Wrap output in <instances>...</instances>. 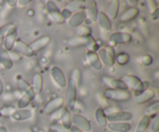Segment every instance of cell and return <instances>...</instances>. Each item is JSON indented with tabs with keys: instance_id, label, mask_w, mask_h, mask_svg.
Wrapping results in <instances>:
<instances>
[{
	"instance_id": "cell-1",
	"label": "cell",
	"mask_w": 159,
	"mask_h": 132,
	"mask_svg": "<svg viewBox=\"0 0 159 132\" xmlns=\"http://www.w3.org/2000/svg\"><path fill=\"white\" fill-rule=\"evenodd\" d=\"M127 88L134 92L135 96L141 94L147 90L149 87V82L147 81H141L138 76L134 75H126L122 79Z\"/></svg>"
},
{
	"instance_id": "cell-2",
	"label": "cell",
	"mask_w": 159,
	"mask_h": 132,
	"mask_svg": "<svg viewBox=\"0 0 159 132\" xmlns=\"http://www.w3.org/2000/svg\"><path fill=\"white\" fill-rule=\"evenodd\" d=\"M70 46L75 47V48H81L85 47L88 49V51H99V45L96 43V40L92 35L87 36V37H76L71 39L68 42Z\"/></svg>"
},
{
	"instance_id": "cell-3",
	"label": "cell",
	"mask_w": 159,
	"mask_h": 132,
	"mask_svg": "<svg viewBox=\"0 0 159 132\" xmlns=\"http://www.w3.org/2000/svg\"><path fill=\"white\" fill-rule=\"evenodd\" d=\"M77 85L75 83L71 77H69L68 80L67 81L66 92H65V104L66 105L68 110H74L75 106L76 100H77Z\"/></svg>"
},
{
	"instance_id": "cell-4",
	"label": "cell",
	"mask_w": 159,
	"mask_h": 132,
	"mask_svg": "<svg viewBox=\"0 0 159 132\" xmlns=\"http://www.w3.org/2000/svg\"><path fill=\"white\" fill-rule=\"evenodd\" d=\"M103 96L105 99L114 102H127L131 98V93L129 90L107 89L103 92Z\"/></svg>"
},
{
	"instance_id": "cell-5",
	"label": "cell",
	"mask_w": 159,
	"mask_h": 132,
	"mask_svg": "<svg viewBox=\"0 0 159 132\" xmlns=\"http://www.w3.org/2000/svg\"><path fill=\"white\" fill-rule=\"evenodd\" d=\"M98 55L102 64L107 67H112L115 64L116 52L112 46H105L99 48L98 51Z\"/></svg>"
},
{
	"instance_id": "cell-6",
	"label": "cell",
	"mask_w": 159,
	"mask_h": 132,
	"mask_svg": "<svg viewBox=\"0 0 159 132\" xmlns=\"http://www.w3.org/2000/svg\"><path fill=\"white\" fill-rule=\"evenodd\" d=\"M47 10H48V16L51 19L53 22L56 24H63L65 20L62 17L61 14L60 9H58L55 3L53 1H48L46 4Z\"/></svg>"
},
{
	"instance_id": "cell-7",
	"label": "cell",
	"mask_w": 159,
	"mask_h": 132,
	"mask_svg": "<svg viewBox=\"0 0 159 132\" xmlns=\"http://www.w3.org/2000/svg\"><path fill=\"white\" fill-rule=\"evenodd\" d=\"M133 117L131 113L128 111H113L107 113V121L110 123L113 122H127L130 121Z\"/></svg>"
},
{
	"instance_id": "cell-8",
	"label": "cell",
	"mask_w": 159,
	"mask_h": 132,
	"mask_svg": "<svg viewBox=\"0 0 159 132\" xmlns=\"http://www.w3.org/2000/svg\"><path fill=\"white\" fill-rule=\"evenodd\" d=\"M17 35H18V33H17V29L16 26H13L12 28H10L6 34L4 40H3V44H4L3 48L8 52H10L13 50L14 45L17 40Z\"/></svg>"
},
{
	"instance_id": "cell-9",
	"label": "cell",
	"mask_w": 159,
	"mask_h": 132,
	"mask_svg": "<svg viewBox=\"0 0 159 132\" xmlns=\"http://www.w3.org/2000/svg\"><path fill=\"white\" fill-rule=\"evenodd\" d=\"M64 104H65L64 97L57 96V97L53 98L45 105L44 113L48 115L53 114L56 111L61 110L63 107Z\"/></svg>"
},
{
	"instance_id": "cell-10",
	"label": "cell",
	"mask_w": 159,
	"mask_h": 132,
	"mask_svg": "<svg viewBox=\"0 0 159 132\" xmlns=\"http://www.w3.org/2000/svg\"><path fill=\"white\" fill-rule=\"evenodd\" d=\"M51 76L54 83L60 88H65L67 80L63 71L58 66H52L51 68Z\"/></svg>"
},
{
	"instance_id": "cell-11",
	"label": "cell",
	"mask_w": 159,
	"mask_h": 132,
	"mask_svg": "<svg viewBox=\"0 0 159 132\" xmlns=\"http://www.w3.org/2000/svg\"><path fill=\"white\" fill-rule=\"evenodd\" d=\"M71 122L74 126L81 129L84 132H89L91 130V124L88 119L79 113H75L71 116Z\"/></svg>"
},
{
	"instance_id": "cell-12",
	"label": "cell",
	"mask_w": 159,
	"mask_h": 132,
	"mask_svg": "<svg viewBox=\"0 0 159 132\" xmlns=\"http://www.w3.org/2000/svg\"><path fill=\"white\" fill-rule=\"evenodd\" d=\"M110 43L114 44H125L131 42L132 36L130 34L125 32H115L110 35L109 37Z\"/></svg>"
},
{
	"instance_id": "cell-13",
	"label": "cell",
	"mask_w": 159,
	"mask_h": 132,
	"mask_svg": "<svg viewBox=\"0 0 159 132\" xmlns=\"http://www.w3.org/2000/svg\"><path fill=\"white\" fill-rule=\"evenodd\" d=\"M13 51L20 54V55H23L27 57H33L34 54H35L30 48V45L21 40H18L16 41V43L13 48Z\"/></svg>"
},
{
	"instance_id": "cell-14",
	"label": "cell",
	"mask_w": 159,
	"mask_h": 132,
	"mask_svg": "<svg viewBox=\"0 0 159 132\" xmlns=\"http://www.w3.org/2000/svg\"><path fill=\"white\" fill-rule=\"evenodd\" d=\"M85 12L86 13V16L91 22H96L97 20L98 14V8L97 4L94 0H89L85 1Z\"/></svg>"
},
{
	"instance_id": "cell-15",
	"label": "cell",
	"mask_w": 159,
	"mask_h": 132,
	"mask_svg": "<svg viewBox=\"0 0 159 132\" xmlns=\"http://www.w3.org/2000/svg\"><path fill=\"white\" fill-rule=\"evenodd\" d=\"M102 80L110 89L120 90H128V88L122 79H113L108 76H102Z\"/></svg>"
},
{
	"instance_id": "cell-16",
	"label": "cell",
	"mask_w": 159,
	"mask_h": 132,
	"mask_svg": "<svg viewBox=\"0 0 159 132\" xmlns=\"http://www.w3.org/2000/svg\"><path fill=\"white\" fill-rule=\"evenodd\" d=\"M35 96L36 94L34 93L30 87L29 89L23 93L19 99L18 102H17L18 109H26L30 104V102L34 100Z\"/></svg>"
},
{
	"instance_id": "cell-17",
	"label": "cell",
	"mask_w": 159,
	"mask_h": 132,
	"mask_svg": "<svg viewBox=\"0 0 159 132\" xmlns=\"http://www.w3.org/2000/svg\"><path fill=\"white\" fill-rule=\"evenodd\" d=\"M51 38L50 36L48 35H43L42 37H40L39 38L36 39L35 40L32 42L30 45L31 49L33 50L34 53L40 51L41 50L44 49L47 46H48L50 43H51Z\"/></svg>"
},
{
	"instance_id": "cell-18",
	"label": "cell",
	"mask_w": 159,
	"mask_h": 132,
	"mask_svg": "<svg viewBox=\"0 0 159 132\" xmlns=\"http://www.w3.org/2000/svg\"><path fill=\"white\" fill-rule=\"evenodd\" d=\"M86 19L87 16L85 10L75 12L68 20V25L71 28H78L82 26V23L85 21Z\"/></svg>"
},
{
	"instance_id": "cell-19",
	"label": "cell",
	"mask_w": 159,
	"mask_h": 132,
	"mask_svg": "<svg viewBox=\"0 0 159 132\" xmlns=\"http://www.w3.org/2000/svg\"><path fill=\"white\" fill-rule=\"evenodd\" d=\"M140 10L136 7H130L126 9L119 16V21L123 23H127L137 18L139 16Z\"/></svg>"
},
{
	"instance_id": "cell-20",
	"label": "cell",
	"mask_w": 159,
	"mask_h": 132,
	"mask_svg": "<svg viewBox=\"0 0 159 132\" xmlns=\"http://www.w3.org/2000/svg\"><path fill=\"white\" fill-rule=\"evenodd\" d=\"M86 59L88 61L89 64L90 65V66L93 69L96 70V71L102 69V64L101 62L100 59H99L97 52L88 51L86 52Z\"/></svg>"
},
{
	"instance_id": "cell-21",
	"label": "cell",
	"mask_w": 159,
	"mask_h": 132,
	"mask_svg": "<svg viewBox=\"0 0 159 132\" xmlns=\"http://www.w3.org/2000/svg\"><path fill=\"white\" fill-rule=\"evenodd\" d=\"M107 128L113 132H128L131 129V125L127 122L108 123Z\"/></svg>"
},
{
	"instance_id": "cell-22",
	"label": "cell",
	"mask_w": 159,
	"mask_h": 132,
	"mask_svg": "<svg viewBox=\"0 0 159 132\" xmlns=\"http://www.w3.org/2000/svg\"><path fill=\"white\" fill-rule=\"evenodd\" d=\"M60 120L61 125L67 130H70L72 126L71 122V115L70 110L67 107H62L60 111Z\"/></svg>"
},
{
	"instance_id": "cell-23",
	"label": "cell",
	"mask_w": 159,
	"mask_h": 132,
	"mask_svg": "<svg viewBox=\"0 0 159 132\" xmlns=\"http://www.w3.org/2000/svg\"><path fill=\"white\" fill-rule=\"evenodd\" d=\"M155 96V93L153 89H148L144 92H143L141 94L138 95L134 98V102L137 104H144L149 102L154 99Z\"/></svg>"
},
{
	"instance_id": "cell-24",
	"label": "cell",
	"mask_w": 159,
	"mask_h": 132,
	"mask_svg": "<svg viewBox=\"0 0 159 132\" xmlns=\"http://www.w3.org/2000/svg\"><path fill=\"white\" fill-rule=\"evenodd\" d=\"M32 116L31 110L27 109H18L12 113L10 117L15 121H23L29 120Z\"/></svg>"
},
{
	"instance_id": "cell-25",
	"label": "cell",
	"mask_w": 159,
	"mask_h": 132,
	"mask_svg": "<svg viewBox=\"0 0 159 132\" xmlns=\"http://www.w3.org/2000/svg\"><path fill=\"white\" fill-rule=\"evenodd\" d=\"M85 1H84V0H74V1H71L68 2V4H66L64 9H67L73 14V12L75 13V12H79V11L85 10Z\"/></svg>"
},
{
	"instance_id": "cell-26",
	"label": "cell",
	"mask_w": 159,
	"mask_h": 132,
	"mask_svg": "<svg viewBox=\"0 0 159 132\" xmlns=\"http://www.w3.org/2000/svg\"><path fill=\"white\" fill-rule=\"evenodd\" d=\"M30 87L36 95L41 93L43 89V76L39 73H35L33 75Z\"/></svg>"
},
{
	"instance_id": "cell-27",
	"label": "cell",
	"mask_w": 159,
	"mask_h": 132,
	"mask_svg": "<svg viewBox=\"0 0 159 132\" xmlns=\"http://www.w3.org/2000/svg\"><path fill=\"white\" fill-rule=\"evenodd\" d=\"M95 120L96 124L101 128H105L108 124V121L107 119V114L105 113V110L102 108H97L95 111Z\"/></svg>"
},
{
	"instance_id": "cell-28",
	"label": "cell",
	"mask_w": 159,
	"mask_h": 132,
	"mask_svg": "<svg viewBox=\"0 0 159 132\" xmlns=\"http://www.w3.org/2000/svg\"><path fill=\"white\" fill-rule=\"evenodd\" d=\"M120 10V1L113 0L110 2L107 9V16L110 20H116L118 16Z\"/></svg>"
},
{
	"instance_id": "cell-29",
	"label": "cell",
	"mask_w": 159,
	"mask_h": 132,
	"mask_svg": "<svg viewBox=\"0 0 159 132\" xmlns=\"http://www.w3.org/2000/svg\"><path fill=\"white\" fill-rule=\"evenodd\" d=\"M0 63L6 69H11L13 66V62L9 57V52L4 49L2 47H0Z\"/></svg>"
},
{
	"instance_id": "cell-30",
	"label": "cell",
	"mask_w": 159,
	"mask_h": 132,
	"mask_svg": "<svg viewBox=\"0 0 159 132\" xmlns=\"http://www.w3.org/2000/svg\"><path fill=\"white\" fill-rule=\"evenodd\" d=\"M98 23H99V26L102 28V30L106 31H110L112 29V23L110 21V19L108 18V16H107V14L104 13L102 12H99L98 14L97 20Z\"/></svg>"
},
{
	"instance_id": "cell-31",
	"label": "cell",
	"mask_w": 159,
	"mask_h": 132,
	"mask_svg": "<svg viewBox=\"0 0 159 132\" xmlns=\"http://www.w3.org/2000/svg\"><path fill=\"white\" fill-rule=\"evenodd\" d=\"M159 110V102L158 100L152 102L150 105L148 106L144 110V115L149 116L150 118H155L158 115Z\"/></svg>"
},
{
	"instance_id": "cell-32",
	"label": "cell",
	"mask_w": 159,
	"mask_h": 132,
	"mask_svg": "<svg viewBox=\"0 0 159 132\" xmlns=\"http://www.w3.org/2000/svg\"><path fill=\"white\" fill-rule=\"evenodd\" d=\"M150 121L151 118L146 115H144L138 122L135 132H146L150 124Z\"/></svg>"
},
{
	"instance_id": "cell-33",
	"label": "cell",
	"mask_w": 159,
	"mask_h": 132,
	"mask_svg": "<svg viewBox=\"0 0 159 132\" xmlns=\"http://www.w3.org/2000/svg\"><path fill=\"white\" fill-rule=\"evenodd\" d=\"M130 55L126 52L119 53V54H116V57H115V62H116L118 65H121V66L127 65L130 62Z\"/></svg>"
},
{
	"instance_id": "cell-34",
	"label": "cell",
	"mask_w": 159,
	"mask_h": 132,
	"mask_svg": "<svg viewBox=\"0 0 159 132\" xmlns=\"http://www.w3.org/2000/svg\"><path fill=\"white\" fill-rule=\"evenodd\" d=\"M16 108L13 106H5L0 108V116L1 117H9L12 114Z\"/></svg>"
},
{
	"instance_id": "cell-35",
	"label": "cell",
	"mask_w": 159,
	"mask_h": 132,
	"mask_svg": "<svg viewBox=\"0 0 159 132\" xmlns=\"http://www.w3.org/2000/svg\"><path fill=\"white\" fill-rule=\"evenodd\" d=\"M70 77L72 79V80L74 81L75 83L76 84L77 87L80 85L81 79H82V73H81V71L79 68H75V69H73L72 71H71Z\"/></svg>"
},
{
	"instance_id": "cell-36",
	"label": "cell",
	"mask_w": 159,
	"mask_h": 132,
	"mask_svg": "<svg viewBox=\"0 0 159 132\" xmlns=\"http://www.w3.org/2000/svg\"><path fill=\"white\" fill-rule=\"evenodd\" d=\"M15 26L13 23H8V24H6L5 26H2L0 28V47H2V44L3 43V40H4L5 37H6V34L9 31V30L10 28H12V26Z\"/></svg>"
},
{
	"instance_id": "cell-37",
	"label": "cell",
	"mask_w": 159,
	"mask_h": 132,
	"mask_svg": "<svg viewBox=\"0 0 159 132\" xmlns=\"http://www.w3.org/2000/svg\"><path fill=\"white\" fill-rule=\"evenodd\" d=\"M78 37H87L92 35V29L87 26H80L77 29Z\"/></svg>"
},
{
	"instance_id": "cell-38",
	"label": "cell",
	"mask_w": 159,
	"mask_h": 132,
	"mask_svg": "<svg viewBox=\"0 0 159 132\" xmlns=\"http://www.w3.org/2000/svg\"><path fill=\"white\" fill-rule=\"evenodd\" d=\"M17 86H18L19 90L23 93L30 88V85L23 78L17 79Z\"/></svg>"
},
{
	"instance_id": "cell-39",
	"label": "cell",
	"mask_w": 159,
	"mask_h": 132,
	"mask_svg": "<svg viewBox=\"0 0 159 132\" xmlns=\"http://www.w3.org/2000/svg\"><path fill=\"white\" fill-rule=\"evenodd\" d=\"M49 128L51 132H70V130H67L61 124H52Z\"/></svg>"
},
{
	"instance_id": "cell-40",
	"label": "cell",
	"mask_w": 159,
	"mask_h": 132,
	"mask_svg": "<svg viewBox=\"0 0 159 132\" xmlns=\"http://www.w3.org/2000/svg\"><path fill=\"white\" fill-rule=\"evenodd\" d=\"M141 64H142L144 66H150V65L153 63L154 59L151 54H146L141 57Z\"/></svg>"
},
{
	"instance_id": "cell-41",
	"label": "cell",
	"mask_w": 159,
	"mask_h": 132,
	"mask_svg": "<svg viewBox=\"0 0 159 132\" xmlns=\"http://www.w3.org/2000/svg\"><path fill=\"white\" fill-rule=\"evenodd\" d=\"M151 130L152 132H158L159 131V117L158 115H157L153 120V123L151 127Z\"/></svg>"
},
{
	"instance_id": "cell-42",
	"label": "cell",
	"mask_w": 159,
	"mask_h": 132,
	"mask_svg": "<svg viewBox=\"0 0 159 132\" xmlns=\"http://www.w3.org/2000/svg\"><path fill=\"white\" fill-rule=\"evenodd\" d=\"M9 54L12 62H13V61H19L21 59V55L20 54H18L17 52H16L15 51H13V50L12 51H10V52H9Z\"/></svg>"
},
{
	"instance_id": "cell-43",
	"label": "cell",
	"mask_w": 159,
	"mask_h": 132,
	"mask_svg": "<svg viewBox=\"0 0 159 132\" xmlns=\"http://www.w3.org/2000/svg\"><path fill=\"white\" fill-rule=\"evenodd\" d=\"M61 14L62 17H63L64 20H69L70 17H71V15H72V13H71V12H70L69 11H68L67 9H63L61 11Z\"/></svg>"
},
{
	"instance_id": "cell-44",
	"label": "cell",
	"mask_w": 159,
	"mask_h": 132,
	"mask_svg": "<svg viewBox=\"0 0 159 132\" xmlns=\"http://www.w3.org/2000/svg\"><path fill=\"white\" fill-rule=\"evenodd\" d=\"M159 18V9L158 8H157V9H155V10H153L152 12V13H151V19H152V20H153V21H156V20H158Z\"/></svg>"
},
{
	"instance_id": "cell-45",
	"label": "cell",
	"mask_w": 159,
	"mask_h": 132,
	"mask_svg": "<svg viewBox=\"0 0 159 132\" xmlns=\"http://www.w3.org/2000/svg\"><path fill=\"white\" fill-rule=\"evenodd\" d=\"M31 2V0H20V1H17V4H19L20 6H26V5L29 4Z\"/></svg>"
},
{
	"instance_id": "cell-46",
	"label": "cell",
	"mask_w": 159,
	"mask_h": 132,
	"mask_svg": "<svg viewBox=\"0 0 159 132\" xmlns=\"http://www.w3.org/2000/svg\"><path fill=\"white\" fill-rule=\"evenodd\" d=\"M70 132H84V131L81 130V129L78 128V127H75V126L72 125L71 127V128H70Z\"/></svg>"
},
{
	"instance_id": "cell-47",
	"label": "cell",
	"mask_w": 159,
	"mask_h": 132,
	"mask_svg": "<svg viewBox=\"0 0 159 132\" xmlns=\"http://www.w3.org/2000/svg\"><path fill=\"white\" fill-rule=\"evenodd\" d=\"M7 3L10 7H14L17 5V1H16V0H9V1H7Z\"/></svg>"
},
{
	"instance_id": "cell-48",
	"label": "cell",
	"mask_w": 159,
	"mask_h": 132,
	"mask_svg": "<svg viewBox=\"0 0 159 132\" xmlns=\"http://www.w3.org/2000/svg\"><path fill=\"white\" fill-rule=\"evenodd\" d=\"M3 92H4V85H3L2 81L0 78V96L3 94Z\"/></svg>"
},
{
	"instance_id": "cell-49",
	"label": "cell",
	"mask_w": 159,
	"mask_h": 132,
	"mask_svg": "<svg viewBox=\"0 0 159 132\" xmlns=\"http://www.w3.org/2000/svg\"><path fill=\"white\" fill-rule=\"evenodd\" d=\"M0 132H8L7 129L5 126H0Z\"/></svg>"
},
{
	"instance_id": "cell-50",
	"label": "cell",
	"mask_w": 159,
	"mask_h": 132,
	"mask_svg": "<svg viewBox=\"0 0 159 132\" xmlns=\"http://www.w3.org/2000/svg\"><path fill=\"white\" fill-rule=\"evenodd\" d=\"M37 132H43V130H38Z\"/></svg>"
}]
</instances>
